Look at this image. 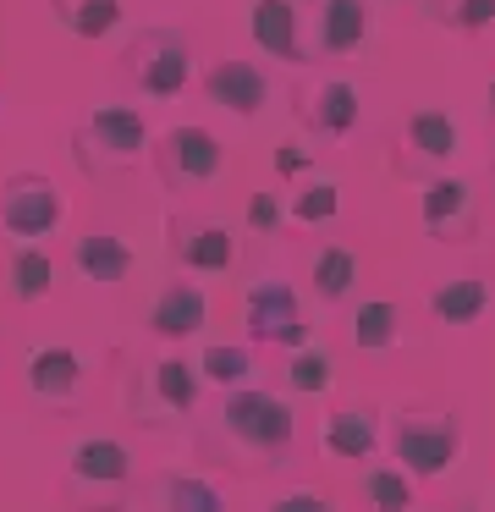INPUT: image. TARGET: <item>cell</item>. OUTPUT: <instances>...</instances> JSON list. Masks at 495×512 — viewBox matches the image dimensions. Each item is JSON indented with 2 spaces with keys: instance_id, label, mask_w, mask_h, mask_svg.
<instances>
[{
  "instance_id": "1",
  "label": "cell",
  "mask_w": 495,
  "mask_h": 512,
  "mask_svg": "<svg viewBox=\"0 0 495 512\" xmlns=\"http://www.w3.org/2000/svg\"><path fill=\"white\" fill-rule=\"evenodd\" d=\"M297 441V413L286 397L275 391H259V386H242V391H226L204 430V452L215 463H242V468H270V463H286Z\"/></svg>"
},
{
  "instance_id": "2",
  "label": "cell",
  "mask_w": 495,
  "mask_h": 512,
  "mask_svg": "<svg viewBox=\"0 0 495 512\" xmlns=\"http://www.w3.org/2000/svg\"><path fill=\"white\" fill-rule=\"evenodd\" d=\"M198 391H204V375H198V364H187L182 353L138 358V364L121 375V413H127L138 430H171V424L193 419Z\"/></svg>"
},
{
  "instance_id": "3",
  "label": "cell",
  "mask_w": 495,
  "mask_h": 512,
  "mask_svg": "<svg viewBox=\"0 0 495 512\" xmlns=\"http://www.w3.org/2000/svg\"><path fill=\"white\" fill-rule=\"evenodd\" d=\"M149 149V122H143L138 105H94L83 122L72 127V160L88 182L121 177V171L143 166Z\"/></svg>"
},
{
  "instance_id": "4",
  "label": "cell",
  "mask_w": 495,
  "mask_h": 512,
  "mask_svg": "<svg viewBox=\"0 0 495 512\" xmlns=\"http://www.w3.org/2000/svg\"><path fill=\"white\" fill-rule=\"evenodd\" d=\"M132 485H138V463L116 435H83L66 457L61 490L77 512H127Z\"/></svg>"
},
{
  "instance_id": "5",
  "label": "cell",
  "mask_w": 495,
  "mask_h": 512,
  "mask_svg": "<svg viewBox=\"0 0 495 512\" xmlns=\"http://www.w3.org/2000/svg\"><path fill=\"white\" fill-rule=\"evenodd\" d=\"M121 72L138 94L149 100H176V94L193 83L198 61H193V39L182 28H165V23H149L127 39V56H121Z\"/></svg>"
},
{
  "instance_id": "6",
  "label": "cell",
  "mask_w": 495,
  "mask_h": 512,
  "mask_svg": "<svg viewBox=\"0 0 495 512\" xmlns=\"http://www.w3.org/2000/svg\"><path fill=\"white\" fill-rule=\"evenodd\" d=\"M391 452L407 479H440L462 463V419L457 413H396L391 424Z\"/></svg>"
},
{
  "instance_id": "7",
  "label": "cell",
  "mask_w": 495,
  "mask_h": 512,
  "mask_svg": "<svg viewBox=\"0 0 495 512\" xmlns=\"http://www.w3.org/2000/svg\"><path fill=\"white\" fill-rule=\"evenodd\" d=\"M297 17H303V61H347L374 39L369 0H297Z\"/></svg>"
},
{
  "instance_id": "8",
  "label": "cell",
  "mask_w": 495,
  "mask_h": 512,
  "mask_svg": "<svg viewBox=\"0 0 495 512\" xmlns=\"http://www.w3.org/2000/svg\"><path fill=\"white\" fill-rule=\"evenodd\" d=\"M462 149V127L451 111H440V105H418V111H407L402 133H396V171L402 177H446V166L457 160Z\"/></svg>"
},
{
  "instance_id": "9",
  "label": "cell",
  "mask_w": 495,
  "mask_h": 512,
  "mask_svg": "<svg viewBox=\"0 0 495 512\" xmlns=\"http://www.w3.org/2000/svg\"><path fill=\"white\" fill-rule=\"evenodd\" d=\"M154 171H160L165 188H209V182H220V171H226V149H220V138L209 133V127L198 122H182L171 127V133L154 138Z\"/></svg>"
},
{
  "instance_id": "10",
  "label": "cell",
  "mask_w": 495,
  "mask_h": 512,
  "mask_svg": "<svg viewBox=\"0 0 495 512\" xmlns=\"http://www.w3.org/2000/svg\"><path fill=\"white\" fill-rule=\"evenodd\" d=\"M66 221V193L44 171H11L0 182V226L17 243H39Z\"/></svg>"
},
{
  "instance_id": "11",
  "label": "cell",
  "mask_w": 495,
  "mask_h": 512,
  "mask_svg": "<svg viewBox=\"0 0 495 512\" xmlns=\"http://www.w3.org/2000/svg\"><path fill=\"white\" fill-rule=\"evenodd\" d=\"M242 325H248V342H264V347H303L308 342L303 303H297L292 281H281V276L248 281V292H242Z\"/></svg>"
},
{
  "instance_id": "12",
  "label": "cell",
  "mask_w": 495,
  "mask_h": 512,
  "mask_svg": "<svg viewBox=\"0 0 495 512\" xmlns=\"http://www.w3.org/2000/svg\"><path fill=\"white\" fill-rule=\"evenodd\" d=\"M292 111H297V122H303V133L336 144V138H347L352 127H358L363 89L352 78H341V72H319V78H303L292 89Z\"/></svg>"
},
{
  "instance_id": "13",
  "label": "cell",
  "mask_w": 495,
  "mask_h": 512,
  "mask_svg": "<svg viewBox=\"0 0 495 512\" xmlns=\"http://www.w3.org/2000/svg\"><path fill=\"white\" fill-rule=\"evenodd\" d=\"M418 221L435 243H451V248H468L479 237V193H473L468 177H429L418 188Z\"/></svg>"
},
{
  "instance_id": "14",
  "label": "cell",
  "mask_w": 495,
  "mask_h": 512,
  "mask_svg": "<svg viewBox=\"0 0 495 512\" xmlns=\"http://www.w3.org/2000/svg\"><path fill=\"white\" fill-rule=\"evenodd\" d=\"M165 248L187 276H220L237 265V237L215 215H165Z\"/></svg>"
},
{
  "instance_id": "15",
  "label": "cell",
  "mask_w": 495,
  "mask_h": 512,
  "mask_svg": "<svg viewBox=\"0 0 495 512\" xmlns=\"http://www.w3.org/2000/svg\"><path fill=\"white\" fill-rule=\"evenodd\" d=\"M204 94H209V105H220L226 116L253 122V116L270 105V72H264L259 61L226 56V61H215V67L204 72Z\"/></svg>"
},
{
  "instance_id": "16",
  "label": "cell",
  "mask_w": 495,
  "mask_h": 512,
  "mask_svg": "<svg viewBox=\"0 0 495 512\" xmlns=\"http://www.w3.org/2000/svg\"><path fill=\"white\" fill-rule=\"evenodd\" d=\"M143 325H149V336H160V342H187V336H198L209 325V292L187 276L165 281V287L154 292Z\"/></svg>"
},
{
  "instance_id": "17",
  "label": "cell",
  "mask_w": 495,
  "mask_h": 512,
  "mask_svg": "<svg viewBox=\"0 0 495 512\" xmlns=\"http://www.w3.org/2000/svg\"><path fill=\"white\" fill-rule=\"evenodd\" d=\"M22 375H28L33 402H44V408H77V391H83V358H77L72 347H61V342L33 347Z\"/></svg>"
},
{
  "instance_id": "18",
  "label": "cell",
  "mask_w": 495,
  "mask_h": 512,
  "mask_svg": "<svg viewBox=\"0 0 495 512\" xmlns=\"http://www.w3.org/2000/svg\"><path fill=\"white\" fill-rule=\"evenodd\" d=\"M248 34L253 50L286 67H308L303 61V17H297V0H253L248 12Z\"/></svg>"
},
{
  "instance_id": "19",
  "label": "cell",
  "mask_w": 495,
  "mask_h": 512,
  "mask_svg": "<svg viewBox=\"0 0 495 512\" xmlns=\"http://www.w3.org/2000/svg\"><path fill=\"white\" fill-rule=\"evenodd\" d=\"M72 265H77V276L94 281V287H121V281L132 276V265H138V254H132V243L121 232L94 226V232H83L72 243Z\"/></svg>"
},
{
  "instance_id": "20",
  "label": "cell",
  "mask_w": 495,
  "mask_h": 512,
  "mask_svg": "<svg viewBox=\"0 0 495 512\" xmlns=\"http://www.w3.org/2000/svg\"><path fill=\"white\" fill-rule=\"evenodd\" d=\"M319 446H325L330 457H374V446H380V408L374 402H341V408L325 413V424H319Z\"/></svg>"
},
{
  "instance_id": "21",
  "label": "cell",
  "mask_w": 495,
  "mask_h": 512,
  "mask_svg": "<svg viewBox=\"0 0 495 512\" xmlns=\"http://www.w3.org/2000/svg\"><path fill=\"white\" fill-rule=\"evenodd\" d=\"M352 347L358 353H396L407 336V320H402V303L396 298H363L352 309V325H347Z\"/></svg>"
},
{
  "instance_id": "22",
  "label": "cell",
  "mask_w": 495,
  "mask_h": 512,
  "mask_svg": "<svg viewBox=\"0 0 495 512\" xmlns=\"http://www.w3.org/2000/svg\"><path fill=\"white\" fill-rule=\"evenodd\" d=\"M149 501L154 512H226V490L204 474H160Z\"/></svg>"
},
{
  "instance_id": "23",
  "label": "cell",
  "mask_w": 495,
  "mask_h": 512,
  "mask_svg": "<svg viewBox=\"0 0 495 512\" xmlns=\"http://www.w3.org/2000/svg\"><path fill=\"white\" fill-rule=\"evenodd\" d=\"M484 309H490V281L484 276H446L429 292V314L440 325H473L484 320Z\"/></svg>"
},
{
  "instance_id": "24",
  "label": "cell",
  "mask_w": 495,
  "mask_h": 512,
  "mask_svg": "<svg viewBox=\"0 0 495 512\" xmlns=\"http://www.w3.org/2000/svg\"><path fill=\"white\" fill-rule=\"evenodd\" d=\"M308 287H314L319 303H341L358 287V254L347 243H319L314 259H308Z\"/></svg>"
},
{
  "instance_id": "25",
  "label": "cell",
  "mask_w": 495,
  "mask_h": 512,
  "mask_svg": "<svg viewBox=\"0 0 495 512\" xmlns=\"http://www.w3.org/2000/svg\"><path fill=\"white\" fill-rule=\"evenodd\" d=\"M121 0H50V17L72 39H110L121 28Z\"/></svg>"
},
{
  "instance_id": "26",
  "label": "cell",
  "mask_w": 495,
  "mask_h": 512,
  "mask_svg": "<svg viewBox=\"0 0 495 512\" xmlns=\"http://www.w3.org/2000/svg\"><path fill=\"white\" fill-rule=\"evenodd\" d=\"M193 364H198V375H204L209 386L242 391L253 380V347H242V342H209Z\"/></svg>"
},
{
  "instance_id": "27",
  "label": "cell",
  "mask_w": 495,
  "mask_h": 512,
  "mask_svg": "<svg viewBox=\"0 0 495 512\" xmlns=\"http://www.w3.org/2000/svg\"><path fill=\"white\" fill-rule=\"evenodd\" d=\"M55 292V259L39 243H22L11 254V298L17 303H44Z\"/></svg>"
},
{
  "instance_id": "28",
  "label": "cell",
  "mask_w": 495,
  "mask_h": 512,
  "mask_svg": "<svg viewBox=\"0 0 495 512\" xmlns=\"http://www.w3.org/2000/svg\"><path fill=\"white\" fill-rule=\"evenodd\" d=\"M281 380H286V391H297V397H319V391H330V380H336V358H330L319 342H303V347H292Z\"/></svg>"
},
{
  "instance_id": "29",
  "label": "cell",
  "mask_w": 495,
  "mask_h": 512,
  "mask_svg": "<svg viewBox=\"0 0 495 512\" xmlns=\"http://www.w3.org/2000/svg\"><path fill=\"white\" fill-rule=\"evenodd\" d=\"M341 215V188L330 177L303 182L297 193H286V221L292 226H330Z\"/></svg>"
},
{
  "instance_id": "30",
  "label": "cell",
  "mask_w": 495,
  "mask_h": 512,
  "mask_svg": "<svg viewBox=\"0 0 495 512\" xmlns=\"http://www.w3.org/2000/svg\"><path fill=\"white\" fill-rule=\"evenodd\" d=\"M363 501L374 512H413L418 496H413V479L396 463H374V468H363Z\"/></svg>"
},
{
  "instance_id": "31",
  "label": "cell",
  "mask_w": 495,
  "mask_h": 512,
  "mask_svg": "<svg viewBox=\"0 0 495 512\" xmlns=\"http://www.w3.org/2000/svg\"><path fill=\"white\" fill-rule=\"evenodd\" d=\"M429 17L451 34H490L495 28V0H429Z\"/></svg>"
},
{
  "instance_id": "32",
  "label": "cell",
  "mask_w": 495,
  "mask_h": 512,
  "mask_svg": "<svg viewBox=\"0 0 495 512\" xmlns=\"http://www.w3.org/2000/svg\"><path fill=\"white\" fill-rule=\"evenodd\" d=\"M281 226H286V193H275V188L253 193L248 199V232L253 237H275Z\"/></svg>"
},
{
  "instance_id": "33",
  "label": "cell",
  "mask_w": 495,
  "mask_h": 512,
  "mask_svg": "<svg viewBox=\"0 0 495 512\" xmlns=\"http://www.w3.org/2000/svg\"><path fill=\"white\" fill-rule=\"evenodd\" d=\"M308 166H314V149H308L297 133L281 138V149H275V177H281V182H297Z\"/></svg>"
},
{
  "instance_id": "34",
  "label": "cell",
  "mask_w": 495,
  "mask_h": 512,
  "mask_svg": "<svg viewBox=\"0 0 495 512\" xmlns=\"http://www.w3.org/2000/svg\"><path fill=\"white\" fill-rule=\"evenodd\" d=\"M270 512H341V507L325 496V490L297 485V490H286V496H275V501H270Z\"/></svg>"
},
{
  "instance_id": "35",
  "label": "cell",
  "mask_w": 495,
  "mask_h": 512,
  "mask_svg": "<svg viewBox=\"0 0 495 512\" xmlns=\"http://www.w3.org/2000/svg\"><path fill=\"white\" fill-rule=\"evenodd\" d=\"M484 105H490V122H495V72H490V83H484Z\"/></svg>"
}]
</instances>
